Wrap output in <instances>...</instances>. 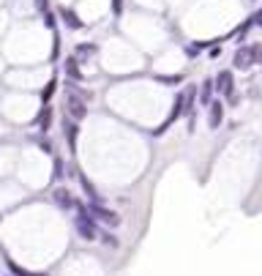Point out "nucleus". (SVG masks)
<instances>
[{
  "label": "nucleus",
  "instance_id": "obj_1",
  "mask_svg": "<svg viewBox=\"0 0 262 276\" xmlns=\"http://www.w3.org/2000/svg\"><path fill=\"white\" fill-rule=\"evenodd\" d=\"M77 211H79V216H77V222H74L77 233L82 235L85 241H96L101 233H99L96 222H93V216H90V211H87V205H77Z\"/></svg>",
  "mask_w": 262,
  "mask_h": 276
},
{
  "label": "nucleus",
  "instance_id": "obj_2",
  "mask_svg": "<svg viewBox=\"0 0 262 276\" xmlns=\"http://www.w3.org/2000/svg\"><path fill=\"white\" fill-rule=\"evenodd\" d=\"M87 211H90V216H93V219H99V222H104L107 227H117V224H121V216H117L115 211L104 208V205H101V202H90V205H87Z\"/></svg>",
  "mask_w": 262,
  "mask_h": 276
},
{
  "label": "nucleus",
  "instance_id": "obj_3",
  "mask_svg": "<svg viewBox=\"0 0 262 276\" xmlns=\"http://www.w3.org/2000/svg\"><path fill=\"white\" fill-rule=\"evenodd\" d=\"M257 55H262L259 47H243V50H237V55H235V66L237 68H249Z\"/></svg>",
  "mask_w": 262,
  "mask_h": 276
},
{
  "label": "nucleus",
  "instance_id": "obj_4",
  "mask_svg": "<svg viewBox=\"0 0 262 276\" xmlns=\"http://www.w3.org/2000/svg\"><path fill=\"white\" fill-rule=\"evenodd\" d=\"M216 82H219L216 88H219L221 93H224V96H229V99L235 96V88H232V74H229V72H219V80H216Z\"/></svg>",
  "mask_w": 262,
  "mask_h": 276
},
{
  "label": "nucleus",
  "instance_id": "obj_5",
  "mask_svg": "<svg viewBox=\"0 0 262 276\" xmlns=\"http://www.w3.org/2000/svg\"><path fill=\"white\" fill-rule=\"evenodd\" d=\"M68 115L74 118V121H82V118L87 115V109L82 104V99H77V96H71L68 99Z\"/></svg>",
  "mask_w": 262,
  "mask_h": 276
},
{
  "label": "nucleus",
  "instance_id": "obj_6",
  "mask_svg": "<svg viewBox=\"0 0 262 276\" xmlns=\"http://www.w3.org/2000/svg\"><path fill=\"white\" fill-rule=\"evenodd\" d=\"M52 197H55V202H58L60 208H66V211H68V208H74V197H71L68 189H55Z\"/></svg>",
  "mask_w": 262,
  "mask_h": 276
},
{
  "label": "nucleus",
  "instance_id": "obj_7",
  "mask_svg": "<svg viewBox=\"0 0 262 276\" xmlns=\"http://www.w3.org/2000/svg\"><path fill=\"white\" fill-rule=\"evenodd\" d=\"M221 121H224V104H221V101H213L210 104V118H208L210 129H219Z\"/></svg>",
  "mask_w": 262,
  "mask_h": 276
},
{
  "label": "nucleus",
  "instance_id": "obj_8",
  "mask_svg": "<svg viewBox=\"0 0 262 276\" xmlns=\"http://www.w3.org/2000/svg\"><path fill=\"white\" fill-rule=\"evenodd\" d=\"M50 121H52V109H50V107H44L41 112H38V118H36L38 129H41V131H46V129H50Z\"/></svg>",
  "mask_w": 262,
  "mask_h": 276
},
{
  "label": "nucleus",
  "instance_id": "obj_9",
  "mask_svg": "<svg viewBox=\"0 0 262 276\" xmlns=\"http://www.w3.org/2000/svg\"><path fill=\"white\" fill-rule=\"evenodd\" d=\"M77 178H79V183H82V189L87 192V197H90L93 202H99V192H96V186H93V183H90V180H87L85 175H77Z\"/></svg>",
  "mask_w": 262,
  "mask_h": 276
},
{
  "label": "nucleus",
  "instance_id": "obj_10",
  "mask_svg": "<svg viewBox=\"0 0 262 276\" xmlns=\"http://www.w3.org/2000/svg\"><path fill=\"white\" fill-rule=\"evenodd\" d=\"M60 17L66 19V25H68L71 30H79V28H82V22L77 19V14H74V11H66V9H63V11H60Z\"/></svg>",
  "mask_w": 262,
  "mask_h": 276
},
{
  "label": "nucleus",
  "instance_id": "obj_11",
  "mask_svg": "<svg viewBox=\"0 0 262 276\" xmlns=\"http://www.w3.org/2000/svg\"><path fill=\"white\" fill-rule=\"evenodd\" d=\"M66 134H68V148H71V153H74L77 151V126L66 123Z\"/></svg>",
  "mask_w": 262,
  "mask_h": 276
},
{
  "label": "nucleus",
  "instance_id": "obj_12",
  "mask_svg": "<svg viewBox=\"0 0 262 276\" xmlns=\"http://www.w3.org/2000/svg\"><path fill=\"white\" fill-rule=\"evenodd\" d=\"M210 93H213V82L208 80V82L202 85V99H200L202 104H213V101H210Z\"/></svg>",
  "mask_w": 262,
  "mask_h": 276
},
{
  "label": "nucleus",
  "instance_id": "obj_13",
  "mask_svg": "<svg viewBox=\"0 0 262 276\" xmlns=\"http://www.w3.org/2000/svg\"><path fill=\"white\" fill-rule=\"evenodd\" d=\"M99 238H101V241H104V243H107V246H112V249H117V246H121V243H117V238H115V235H109V233H101V235H99Z\"/></svg>",
  "mask_w": 262,
  "mask_h": 276
},
{
  "label": "nucleus",
  "instance_id": "obj_14",
  "mask_svg": "<svg viewBox=\"0 0 262 276\" xmlns=\"http://www.w3.org/2000/svg\"><path fill=\"white\" fill-rule=\"evenodd\" d=\"M158 82H166V85H178V82H183V74H175V77H156Z\"/></svg>",
  "mask_w": 262,
  "mask_h": 276
},
{
  "label": "nucleus",
  "instance_id": "obj_15",
  "mask_svg": "<svg viewBox=\"0 0 262 276\" xmlns=\"http://www.w3.org/2000/svg\"><path fill=\"white\" fill-rule=\"evenodd\" d=\"M66 68H68V74L74 77V80H79V68H77V60H74V58L66 60Z\"/></svg>",
  "mask_w": 262,
  "mask_h": 276
},
{
  "label": "nucleus",
  "instance_id": "obj_16",
  "mask_svg": "<svg viewBox=\"0 0 262 276\" xmlns=\"http://www.w3.org/2000/svg\"><path fill=\"white\" fill-rule=\"evenodd\" d=\"M77 52H79V55H93V52H96V47H93V44H79Z\"/></svg>",
  "mask_w": 262,
  "mask_h": 276
},
{
  "label": "nucleus",
  "instance_id": "obj_17",
  "mask_svg": "<svg viewBox=\"0 0 262 276\" xmlns=\"http://www.w3.org/2000/svg\"><path fill=\"white\" fill-rule=\"evenodd\" d=\"M254 22H257V25H262V11L257 14V17H254Z\"/></svg>",
  "mask_w": 262,
  "mask_h": 276
},
{
  "label": "nucleus",
  "instance_id": "obj_18",
  "mask_svg": "<svg viewBox=\"0 0 262 276\" xmlns=\"http://www.w3.org/2000/svg\"><path fill=\"white\" fill-rule=\"evenodd\" d=\"M30 276H44V273H30Z\"/></svg>",
  "mask_w": 262,
  "mask_h": 276
}]
</instances>
